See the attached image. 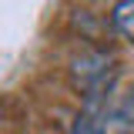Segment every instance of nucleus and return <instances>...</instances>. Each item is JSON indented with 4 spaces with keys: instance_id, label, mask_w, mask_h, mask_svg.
I'll return each instance as SVG.
<instances>
[{
    "instance_id": "1",
    "label": "nucleus",
    "mask_w": 134,
    "mask_h": 134,
    "mask_svg": "<svg viewBox=\"0 0 134 134\" xmlns=\"http://www.w3.org/2000/svg\"><path fill=\"white\" fill-rule=\"evenodd\" d=\"M111 24H114V30L124 37V40H131L134 44V0H121L114 7V14H111Z\"/></svg>"
},
{
    "instance_id": "2",
    "label": "nucleus",
    "mask_w": 134,
    "mask_h": 134,
    "mask_svg": "<svg viewBox=\"0 0 134 134\" xmlns=\"http://www.w3.org/2000/svg\"><path fill=\"white\" fill-rule=\"evenodd\" d=\"M70 134H104V124L97 121V114L81 111V114L74 117V124H70Z\"/></svg>"
},
{
    "instance_id": "3",
    "label": "nucleus",
    "mask_w": 134,
    "mask_h": 134,
    "mask_svg": "<svg viewBox=\"0 0 134 134\" xmlns=\"http://www.w3.org/2000/svg\"><path fill=\"white\" fill-rule=\"evenodd\" d=\"M114 117L121 124H134V97H124L121 104L114 107Z\"/></svg>"
},
{
    "instance_id": "4",
    "label": "nucleus",
    "mask_w": 134,
    "mask_h": 134,
    "mask_svg": "<svg viewBox=\"0 0 134 134\" xmlns=\"http://www.w3.org/2000/svg\"><path fill=\"white\" fill-rule=\"evenodd\" d=\"M124 134H134V131H124Z\"/></svg>"
}]
</instances>
